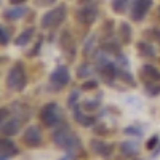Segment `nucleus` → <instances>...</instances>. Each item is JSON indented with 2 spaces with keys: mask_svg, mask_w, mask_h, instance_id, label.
Masks as SVG:
<instances>
[{
  "mask_svg": "<svg viewBox=\"0 0 160 160\" xmlns=\"http://www.w3.org/2000/svg\"><path fill=\"white\" fill-rule=\"evenodd\" d=\"M53 141H55L56 146L68 151L69 157H77V154L82 151V142H80L77 135L72 131V128L68 125H61L59 128L55 130Z\"/></svg>",
  "mask_w": 160,
  "mask_h": 160,
  "instance_id": "obj_1",
  "label": "nucleus"
},
{
  "mask_svg": "<svg viewBox=\"0 0 160 160\" xmlns=\"http://www.w3.org/2000/svg\"><path fill=\"white\" fill-rule=\"evenodd\" d=\"M5 83H7V88L10 91H18L19 93L26 88V85H28V77H26V69L21 62L15 64L8 71Z\"/></svg>",
  "mask_w": 160,
  "mask_h": 160,
  "instance_id": "obj_2",
  "label": "nucleus"
},
{
  "mask_svg": "<svg viewBox=\"0 0 160 160\" xmlns=\"http://www.w3.org/2000/svg\"><path fill=\"white\" fill-rule=\"evenodd\" d=\"M38 118L45 127H58L62 123V111L56 102H48L45 104L38 112Z\"/></svg>",
  "mask_w": 160,
  "mask_h": 160,
  "instance_id": "obj_3",
  "label": "nucleus"
},
{
  "mask_svg": "<svg viewBox=\"0 0 160 160\" xmlns=\"http://www.w3.org/2000/svg\"><path fill=\"white\" fill-rule=\"evenodd\" d=\"M66 15H68V7L66 5H58L56 8H53L50 11H47L42 16V21H40V26L43 29H55L58 26L62 24V21L66 19Z\"/></svg>",
  "mask_w": 160,
  "mask_h": 160,
  "instance_id": "obj_4",
  "label": "nucleus"
},
{
  "mask_svg": "<svg viewBox=\"0 0 160 160\" xmlns=\"http://www.w3.org/2000/svg\"><path fill=\"white\" fill-rule=\"evenodd\" d=\"M71 82V74L66 66H58L50 75V85L53 90H61Z\"/></svg>",
  "mask_w": 160,
  "mask_h": 160,
  "instance_id": "obj_5",
  "label": "nucleus"
},
{
  "mask_svg": "<svg viewBox=\"0 0 160 160\" xmlns=\"http://www.w3.org/2000/svg\"><path fill=\"white\" fill-rule=\"evenodd\" d=\"M75 16L82 24L90 26V24L95 22L96 18H98V8H96V5H85V7L78 8L75 11Z\"/></svg>",
  "mask_w": 160,
  "mask_h": 160,
  "instance_id": "obj_6",
  "label": "nucleus"
},
{
  "mask_svg": "<svg viewBox=\"0 0 160 160\" xmlns=\"http://www.w3.org/2000/svg\"><path fill=\"white\" fill-rule=\"evenodd\" d=\"M151 7H152V0H135V3L131 7V19L139 22L146 15H148Z\"/></svg>",
  "mask_w": 160,
  "mask_h": 160,
  "instance_id": "obj_7",
  "label": "nucleus"
},
{
  "mask_svg": "<svg viewBox=\"0 0 160 160\" xmlns=\"http://www.w3.org/2000/svg\"><path fill=\"white\" fill-rule=\"evenodd\" d=\"M22 142L29 148H37L42 142V131H40L37 127H28L22 135Z\"/></svg>",
  "mask_w": 160,
  "mask_h": 160,
  "instance_id": "obj_8",
  "label": "nucleus"
},
{
  "mask_svg": "<svg viewBox=\"0 0 160 160\" xmlns=\"http://www.w3.org/2000/svg\"><path fill=\"white\" fill-rule=\"evenodd\" d=\"M18 154H19V149L13 141H10L7 138L0 139V160H8L10 157L18 155Z\"/></svg>",
  "mask_w": 160,
  "mask_h": 160,
  "instance_id": "obj_9",
  "label": "nucleus"
},
{
  "mask_svg": "<svg viewBox=\"0 0 160 160\" xmlns=\"http://www.w3.org/2000/svg\"><path fill=\"white\" fill-rule=\"evenodd\" d=\"M21 122H22V120L18 118V117L2 122V125H0V131H2V135H5V136H15L16 133L21 130Z\"/></svg>",
  "mask_w": 160,
  "mask_h": 160,
  "instance_id": "obj_10",
  "label": "nucleus"
},
{
  "mask_svg": "<svg viewBox=\"0 0 160 160\" xmlns=\"http://www.w3.org/2000/svg\"><path fill=\"white\" fill-rule=\"evenodd\" d=\"M90 146H91L93 152L98 154V155H102V157H109L112 154V151H114L112 144L106 142V141H101V139H91Z\"/></svg>",
  "mask_w": 160,
  "mask_h": 160,
  "instance_id": "obj_11",
  "label": "nucleus"
},
{
  "mask_svg": "<svg viewBox=\"0 0 160 160\" xmlns=\"http://www.w3.org/2000/svg\"><path fill=\"white\" fill-rule=\"evenodd\" d=\"M74 118L77 120V123H80L82 127H93L96 123V118L95 117H90V115H85L82 111L78 109V104L74 108Z\"/></svg>",
  "mask_w": 160,
  "mask_h": 160,
  "instance_id": "obj_12",
  "label": "nucleus"
},
{
  "mask_svg": "<svg viewBox=\"0 0 160 160\" xmlns=\"http://www.w3.org/2000/svg\"><path fill=\"white\" fill-rule=\"evenodd\" d=\"M26 13H28V7H15V8H8L3 13V18L7 21H16V19H21Z\"/></svg>",
  "mask_w": 160,
  "mask_h": 160,
  "instance_id": "obj_13",
  "label": "nucleus"
},
{
  "mask_svg": "<svg viewBox=\"0 0 160 160\" xmlns=\"http://www.w3.org/2000/svg\"><path fill=\"white\" fill-rule=\"evenodd\" d=\"M34 32H35L34 28H28L26 31H22V32L16 37L15 45H16V47H24V45H28V43L31 42V38L34 37Z\"/></svg>",
  "mask_w": 160,
  "mask_h": 160,
  "instance_id": "obj_14",
  "label": "nucleus"
},
{
  "mask_svg": "<svg viewBox=\"0 0 160 160\" xmlns=\"http://www.w3.org/2000/svg\"><path fill=\"white\" fill-rule=\"evenodd\" d=\"M142 74L148 77L151 82H160V71L157 68H154V66L151 64H146L142 68Z\"/></svg>",
  "mask_w": 160,
  "mask_h": 160,
  "instance_id": "obj_15",
  "label": "nucleus"
},
{
  "mask_svg": "<svg viewBox=\"0 0 160 160\" xmlns=\"http://www.w3.org/2000/svg\"><path fill=\"white\" fill-rule=\"evenodd\" d=\"M120 151H122V154H125V155H128V157H135L138 152H139V149H138V144H135V142H122L120 144Z\"/></svg>",
  "mask_w": 160,
  "mask_h": 160,
  "instance_id": "obj_16",
  "label": "nucleus"
},
{
  "mask_svg": "<svg viewBox=\"0 0 160 160\" xmlns=\"http://www.w3.org/2000/svg\"><path fill=\"white\" fill-rule=\"evenodd\" d=\"M61 45H62V48H64V51H69L71 55H74V40H72V37H71V34L66 31V32H62V35H61Z\"/></svg>",
  "mask_w": 160,
  "mask_h": 160,
  "instance_id": "obj_17",
  "label": "nucleus"
},
{
  "mask_svg": "<svg viewBox=\"0 0 160 160\" xmlns=\"http://www.w3.org/2000/svg\"><path fill=\"white\" fill-rule=\"evenodd\" d=\"M138 51H139V55H142V56H146V58H152L154 55H155V50H154V47L151 45V43H146V42H139L138 45Z\"/></svg>",
  "mask_w": 160,
  "mask_h": 160,
  "instance_id": "obj_18",
  "label": "nucleus"
},
{
  "mask_svg": "<svg viewBox=\"0 0 160 160\" xmlns=\"http://www.w3.org/2000/svg\"><path fill=\"white\" fill-rule=\"evenodd\" d=\"M95 43H96V34H91L87 40H85V45H83V56L88 58L93 51H95Z\"/></svg>",
  "mask_w": 160,
  "mask_h": 160,
  "instance_id": "obj_19",
  "label": "nucleus"
},
{
  "mask_svg": "<svg viewBox=\"0 0 160 160\" xmlns=\"http://www.w3.org/2000/svg\"><path fill=\"white\" fill-rule=\"evenodd\" d=\"M102 47V51L106 53H112V55H120V47L118 43H115L114 40H106V42L101 45Z\"/></svg>",
  "mask_w": 160,
  "mask_h": 160,
  "instance_id": "obj_20",
  "label": "nucleus"
},
{
  "mask_svg": "<svg viewBox=\"0 0 160 160\" xmlns=\"http://www.w3.org/2000/svg\"><path fill=\"white\" fill-rule=\"evenodd\" d=\"M91 74H93V69H91V66H90L88 62H83V64L78 66V69H77V77L85 78V77H90Z\"/></svg>",
  "mask_w": 160,
  "mask_h": 160,
  "instance_id": "obj_21",
  "label": "nucleus"
},
{
  "mask_svg": "<svg viewBox=\"0 0 160 160\" xmlns=\"http://www.w3.org/2000/svg\"><path fill=\"white\" fill-rule=\"evenodd\" d=\"M120 35H122V42L123 43H128L131 40V28L127 22H122V26H120Z\"/></svg>",
  "mask_w": 160,
  "mask_h": 160,
  "instance_id": "obj_22",
  "label": "nucleus"
},
{
  "mask_svg": "<svg viewBox=\"0 0 160 160\" xmlns=\"http://www.w3.org/2000/svg\"><path fill=\"white\" fill-rule=\"evenodd\" d=\"M128 2H130V0H114V2H112V10H114V13H118V15L125 13V8H127Z\"/></svg>",
  "mask_w": 160,
  "mask_h": 160,
  "instance_id": "obj_23",
  "label": "nucleus"
},
{
  "mask_svg": "<svg viewBox=\"0 0 160 160\" xmlns=\"http://www.w3.org/2000/svg\"><path fill=\"white\" fill-rule=\"evenodd\" d=\"M144 35L154 40V42H160V29H148V31H144Z\"/></svg>",
  "mask_w": 160,
  "mask_h": 160,
  "instance_id": "obj_24",
  "label": "nucleus"
},
{
  "mask_svg": "<svg viewBox=\"0 0 160 160\" xmlns=\"http://www.w3.org/2000/svg\"><path fill=\"white\" fill-rule=\"evenodd\" d=\"M118 77L123 80V82H128L130 85H135V78H133V75L123 69H118Z\"/></svg>",
  "mask_w": 160,
  "mask_h": 160,
  "instance_id": "obj_25",
  "label": "nucleus"
},
{
  "mask_svg": "<svg viewBox=\"0 0 160 160\" xmlns=\"http://www.w3.org/2000/svg\"><path fill=\"white\" fill-rule=\"evenodd\" d=\"M146 90H148V93L151 96H157V95H160V85H157V83H148L146 85Z\"/></svg>",
  "mask_w": 160,
  "mask_h": 160,
  "instance_id": "obj_26",
  "label": "nucleus"
},
{
  "mask_svg": "<svg viewBox=\"0 0 160 160\" xmlns=\"http://www.w3.org/2000/svg\"><path fill=\"white\" fill-rule=\"evenodd\" d=\"M123 131H125V135H131V136H141L142 135L141 128H138V127H127Z\"/></svg>",
  "mask_w": 160,
  "mask_h": 160,
  "instance_id": "obj_27",
  "label": "nucleus"
},
{
  "mask_svg": "<svg viewBox=\"0 0 160 160\" xmlns=\"http://www.w3.org/2000/svg\"><path fill=\"white\" fill-rule=\"evenodd\" d=\"M83 108L85 111H95L99 108V99H95V101H85L83 102Z\"/></svg>",
  "mask_w": 160,
  "mask_h": 160,
  "instance_id": "obj_28",
  "label": "nucleus"
},
{
  "mask_svg": "<svg viewBox=\"0 0 160 160\" xmlns=\"http://www.w3.org/2000/svg\"><path fill=\"white\" fill-rule=\"evenodd\" d=\"M77 101H78V91H77V90H74V91L71 93V95H69V101H68V102H69V106H71V108L74 109Z\"/></svg>",
  "mask_w": 160,
  "mask_h": 160,
  "instance_id": "obj_29",
  "label": "nucleus"
},
{
  "mask_svg": "<svg viewBox=\"0 0 160 160\" xmlns=\"http://www.w3.org/2000/svg\"><path fill=\"white\" fill-rule=\"evenodd\" d=\"M157 144H158V136H152L148 142H146V148H148L149 151H152V149L157 148Z\"/></svg>",
  "mask_w": 160,
  "mask_h": 160,
  "instance_id": "obj_30",
  "label": "nucleus"
},
{
  "mask_svg": "<svg viewBox=\"0 0 160 160\" xmlns=\"http://www.w3.org/2000/svg\"><path fill=\"white\" fill-rule=\"evenodd\" d=\"M8 28L7 26H2V45H7L8 43V38H10V34H8Z\"/></svg>",
  "mask_w": 160,
  "mask_h": 160,
  "instance_id": "obj_31",
  "label": "nucleus"
},
{
  "mask_svg": "<svg viewBox=\"0 0 160 160\" xmlns=\"http://www.w3.org/2000/svg\"><path fill=\"white\" fill-rule=\"evenodd\" d=\"M98 88V82H95V80H90V82H85L82 85V90H96Z\"/></svg>",
  "mask_w": 160,
  "mask_h": 160,
  "instance_id": "obj_32",
  "label": "nucleus"
},
{
  "mask_svg": "<svg viewBox=\"0 0 160 160\" xmlns=\"http://www.w3.org/2000/svg\"><path fill=\"white\" fill-rule=\"evenodd\" d=\"M35 2V5H38V7H50V5H53L56 2V0H34Z\"/></svg>",
  "mask_w": 160,
  "mask_h": 160,
  "instance_id": "obj_33",
  "label": "nucleus"
},
{
  "mask_svg": "<svg viewBox=\"0 0 160 160\" xmlns=\"http://www.w3.org/2000/svg\"><path fill=\"white\" fill-rule=\"evenodd\" d=\"M40 47H42V40H38V42L35 43V48H34V51H31V56L37 55V51H40Z\"/></svg>",
  "mask_w": 160,
  "mask_h": 160,
  "instance_id": "obj_34",
  "label": "nucleus"
},
{
  "mask_svg": "<svg viewBox=\"0 0 160 160\" xmlns=\"http://www.w3.org/2000/svg\"><path fill=\"white\" fill-rule=\"evenodd\" d=\"M7 115H8V109L5 108V109H2V120H0V122H5V120H7Z\"/></svg>",
  "mask_w": 160,
  "mask_h": 160,
  "instance_id": "obj_35",
  "label": "nucleus"
},
{
  "mask_svg": "<svg viewBox=\"0 0 160 160\" xmlns=\"http://www.w3.org/2000/svg\"><path fill=\"white\" fill-rule=\"evenodd\" d=\"M26 0H10V3L11 5H21V3H24Z\"/></svg>",
  "mask_w": 160,
  "mask_h": 160,
  "instance_id": "obj_36",
  "label": "nucleus"
},
{
  "mask_svg": "<svg viewBox=\"0 0 160 160\" xmlns=\"http://www.w3.org/2000/svg\"><path fill=\"white\" fill-rule=\"evenodd\" d=\"M158 19H160V7H158Z\"/></svg>",
  "mask_w": 160,
  "mask_h": 160,
  "instance_id": "obj_37",
  "label": "nucleus"
},
{
  "mask_svg": "<svg viewBox=\"0 0 160 160\" xmlns=\"http://www.w3.org/2000/svg\"><path fill=\"white\" fill-rule=\"evenodd\" d=\"M61 160H68V158H61Z\"/></svg>",
  "mask_w": 160,
  "mask_h": 160,
  "instance_id": "obj_38",
  "label": "nucleus"
}]
</instances>
